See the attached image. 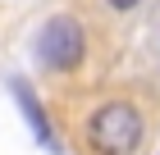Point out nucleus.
Returning a JSON list of instances; mask_svg holds the SVG:
<instances>
[{
	"label": "nucleus",
	"mask_w": 160,
	"mask_h": 155,
	"mask_svg": "<svg viewBox=\"0 0 160 155\" xmlns=\"http://www.w3.org/2000/svg\"><path fill=\"white\" fill-rule=\"evenodd\" d=\"M142 114H137V105H128V100H110V105H101L96 114H92V123H87V137H92V146H96L101 155H128L137 142H142Z\"/></svg>",
	"instance_id": "1"
},
{
	"label": "nucleus",
	"mask_w": 160,
	"mask_h": 155,
	"mask_svg": "<svg viewBox=\"0 0 160 155\" xmlns=\"http://www.w3.org/2000/svg\"><path fill=\"white\" fill-rule=\"evenodd\" d=\"M9 91L18 96V109H23V114H28V123H32V137H37L46 151H60V142H55V132H50L46 114H41V100H37V91H32V82L14 73V78H9Z\"/></svg>",
	"instance_id": "3"
},
{
	"label": "nucleus",
	"mask_w": 160,
	"mask_h": 155,
	"mask_svg": "<svg viewBox=\"0 0 160 155\" xmlns=\"http://www.w3.org/2000/svg\"><path fill=\"white\" fill-rule=\"evenodd\" d=\"M110 5H114V9H133L137 0H110Z\"/></svg>",
	"instance_id": "4"
},
{
	"label": "nucleus",
	"mask_w": 160,
	"mask_h": 155,
	"mask_svg": "<svg viewBox=\"0 0 160 155\" xmlns=\"http://www.w3.org/2000/svg\"><path fill=\"white\" fill-rule=\"evenodd\" d=\"M82 50H87V41H82V27L69 18V14H60V18H50L46 27H41V36H37V55H41V64H50V69H78L82 64Z\"/></svg>",
	"instance_id": "2"
}]
</instances>
